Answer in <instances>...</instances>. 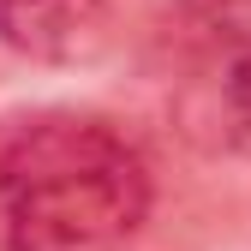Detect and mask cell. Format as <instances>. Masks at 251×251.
Masks as SVG:
<instances>
[{"label": "cell", "mask_w": 251, "mask_h": 251, "mask_svg": "<svg viewBox=\"0 0 251 251\" xmlns=\"http://www.w3.org/2000/svg\"><path fill=\"white\" fill-rule=\"evenodd\" d=\"M144 215L150 168L96 114H36L0 150L6 251H126Z\"/></svg>", "instance_id": "1"}, {"label": "cell", "mask_w": 251, "mask_h": 251, "mask_svg": "<svg viewBox=\"0 0 251 251\" xmlns=\"http://www.w3.org/2000/svg\"><path fill=\"white\" fill-rule=\"evenodd\" d=\"M0 48L36 66H84L108 48V0H0Z\"/></svg>", "instance_id": "2"}, {"label": "cell", "mask_w": 251, "mask_h": 251, "mask_svg": "<svg viewBox=\"0 0 251 251\" xmlns=\"http://www.w3.org/2000/svg\"><path fill=\"white\" fill-rule=\"evenodd\" d=\"M179 12L198 30H209L215 42L251 48V0H179Z\"/></svg>", "instance_id": "3"}, {"label": "cell", "mask_w": 251, "mask_h": 251, "mask_svg": "<svg viewBox=\"0 0 251 251\" xmlns=\"http://www.w3.org/2000/svg\"><path fill=\"white\" fill-rule=\"evenodd\" d=\"M222 108H227V132L251 144V48H233L227 72H222Z\"/></svg>", "instance_id": "4"}]
</instances>
